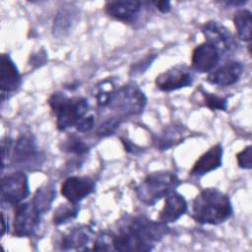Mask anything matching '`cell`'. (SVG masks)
Returning a JSON list of instances; mask_svg holds the SVG:
<instances>
[{
    "instance_id": "1",
    "label": "cell",
    "mask_w": 252,
    "mask_h": 252,
    "mask_svg": "<svg viewBox=\"0 0 252 252\" xmlns=\"http://www.w3.org/2000/svg\"><path fill=\"white\" fill-rule=\"evenodd\" d=\"M167 233L165 223L136 216L123 221L118 231L111 233V247L112 250L123 252L150 251Z\"/></svg>"
},
{
    "instance_id": "2",
    "label": "cell",
    "mask_w": 252,
    "mask_h": 252,
    "mask_svg": "<svg viewBox=\"0 0 252 252\" xmlns=\"http://www.w3.org/2000/svg\"><path fill=\"white\" fill-rule=\"evenodd\" d=\"M232 214V207L227 195L216 188L202 190L193 200L192 218L202 224H219L225 221Z\"/></svg>"
},
{
    "instance_id": "3",
    "label": "cell",
    "mask_w": 252,
    "mask_h": 252,
    "mask_svg": "<svg viewBox=\"0 0 252 252\" xmlns=\"http://www.w3.org/2000/svg\"><path fill=\"white\" fill-rule=\"evenodd\" d=\"M48 104L56 118V126L64 131L79 123L87 116L89 111L88 100L84 97H68L66 94L56 92L48 98Z\"/></svg>"
},
{
    "instance_id": "4",
    "label": "cell",
    "mask_w": 252,
    "mask_h": 252,
    "mask_svg": "<svg viewBox=\"0 0 252 252\" xmlns=\"http://www.w3.org/2000/svg\"><path fill=\"white\" fill-rule=\"evenodd\" d=\"M181 181L172 172L158 171L148 174L135 188L138 199L147 206L155 205L160 198L174 191Z\"/></svg>"
},
{
    "instance_id": "5",
    "label": "cell",
    "mask_w": 252,
    "mask_h": 252,
    "mask_svg": "<svg viewBox=\"0 0 252 252\" xmlns=\"http://www.w3.org/2000/svg\"><path fill=\"white\" fill-rule=\"evenodd\" d=\"M146 102L144 93L137 87L128 85L113 91L107 105L122 115H136L143 111Z\"/></svg>"
},
{
    "instance_id": "6",
    "label": "cell",
    "mask_w": 252,
    "mask_h": 252,
    "mask_svg": "<svg viewBox=\"0 0 252 252\" xmlns=\"http://www.w3.org/2000/svg\"><path fill=\"white\" fill-rule=\"evenodd\" d=\"M40 215V211L32 201L15 205L13 234L18 237L32 236L38 226Z\"/></svg>"
},
{
    "instance_id": "7",
    "label": "cell",
    "mask_w": 252,
    "mask_h": 252,
    "mask_svg": "<svg viewBox=\"0 0 252 252\" xmlns=\"http://www.w3.org/2000/svg\"><path fill=\"white\" fill-rule=\"evenodd\" d=\"M30 195L27 175L22 171L10 173L2 178L1 201L2 203L17 205Z\"/></svg>"
},
{
    "instance_id": "8",
    "label": "cell",
    "mask_w": 252,
    "mask_h": 252,
    "mask_svg": "<svg viewBox=\"0 0 252 252\" xmlns=\"http://www.w3.org/2000/svg\"><path fill=\"white\" fill-rule=\"evenodd\" d=\"M202 32L207 38V42L213 44L220 53H230L237 45L229 30L220 23L215 21L207 22L204 24Z\"/></svg>"
},
{
    "instance_id": "9",
    "label": "cell",
    "mask_w": 252,
    "mask_h": 252,
    "mask_svg": "<svg viewBox=\"0 0 252 252\" xmlns=\"http://www.w3.org/2000/svg\"><path fill=\"white\" fill-rule=\"evenodd\" d=\"M193 76L185 66L177 65L160 73L156 78V86L163 92H172L190 86Z\"/></svg>"
},
{
    "instance_id": "10",
    "label": "cell",
    "mask_w": 252,
    "mask_h": 252,
    "mask_svg": "<svg viewBox=\"0 0 252 252\" xmlns=\"http://www.w3.org/2000/svg\"><path fill=\"white\" fill-rule=\"evenodd\" d=\"M94 181L88 176H70L61 185V194L68 202L79 203L94 192Z\"/></svg>"
},
{
    "instance_id": "11",
    "label": "cell",
    "mask_w": 252,
    "mask_h": 252,
    "mask_svg": "<svg viewBox=\"0 0 252 252\" xmlns=\"http://www.w3.org/2000/svg\"><path fill=\"white\" fill-rule=\"evenodd\" d=\"M220 51L210 42H203L196 46L192 52V68L199 73L212 71L220 61Z\"/></svg>"
},
{
    "instance_id": "12",
    "label": "cell",
    "mask_w": 252,
    "mask_h": 252,
    "mask_svg": "<svg viewBox=\"0 0 252 252\" xmlns=\"http://www.w3.org/2000/svg\"><path fill=\"white\" fill-rule=\"evenodd\" d=\"M12 159L16 164L27 165L35 161L38 157V149L32 135L22 134L15 142L11 144ZM10 154V153H9Z\"/></svg>"
},
{
    "instance_id": "13",
    "label": "cell",
    "mask_w": 252,
    "mask_h": 252,
    "mask_svg": "<svg viewBox=\"0 0 252 252\" xmlns=\"http://www.w3.org/2000/svg\"><path fill=\"white\" fill-rule=\"evenodd\" d=\"M243 73V65L238 61H228L220 66L207 77V81L215 86L228 87L235 84Z\"/></svg>"
},
{
    "instance_id": "14",
    "label": "cell",
    "mask_w": 252,
    "mask_h": 252,
    "mask_svg": "<svg viewBox=\"0 0 252 252\" xmlns=\"http://www.w3.org/2000/svg\"><path fill=\"white\" fill-rule=\"evenodd\" d=\"M21 84L20 73L8 54L1 56V97L5 100L8 94L14 93Z\"/></svg>"
},
{
    "instance_id": "15",
    "label": "cell",
    "mask_w": 252,
    "mask_h": 252,
    "mask_svg": "<svg viewBox=\"0 0 252 252\" xmlns=\"http://www.w3.org/2000/svg\"><path fill=\"white\" fill-rule=\"evenodd\" d=\"M140 10L141 2L139 1H109L104 5V11L109 17L123 23L134 22Z\"/></svg>"
},
{
    "instance_id": "16",
    "label": "cell",
    "mask_w": 252,
    "mask_h": 252,
    "mask_svg": "<svg viewBox=\"0 0 252 252\" xmlns=\"http://www.w3.org/2000/svg\"><path fill=\"white\" fill-rule=\"evenodd\" d=\"M94 232L89 225L74 227L62 237L61 249L63 250H89Z\"/></svg>"
},
{
    "instance_id": "17",
    "label": "cell",
    "mask_w": 252,
    "mask_h": 252,
    "mask_svg": "<svg viewBox=\"0 0 252 252\" xmlns=\"http://www.w3.org/2000/svg\"><path fill=\"white\" fill-rule=\"evenodd\" d=\"M221 163L222 147L220 144H216L196 160L190 170V173L192 175L201 176L219 168L221 166Z\"/></svg>"
},
{
    "instance_id": "18",
    "label": "cell",
    "mask_w": 252,
    "mask_h": 252,
    "mask_svg": "<svg viewBox=\"0 0 252 252\" xmlns=\"http://www.w3.org/2000/svg\"><path fill=\"white\" fill-rule=\"evenodd\" d=\"M187 211V202L184 197L172 191L165 196L163 208L161 209L158 220L163 223H169L177 220Z\"/></svg>"
},
{
    "instance_id": "19",
    "label": "cell",
    "mask_w": 252,
    "mask_h": 252,
    "mask_svg": "<svg viewBox=\"0 0 252 252\" xmlns=\"http://www.w3.org/2000/svg\"><path fill=\"white\" fill-rule=\"evenodd\" d=\"M78 18L76 7L64 6L56 14L53 22L52 32L56 37H64L72 30Z\"/></svg>"
},
{
    "instance_id": "20",
    "label": "cell",
    "mask_w": 252,
    "mask_h": 252,
    "mask_svg": "<svg viewBox=\"0 0 252 252\" xmlns=\"http://www.w3.org/2000/svg\"><path fill=\"white\" fill-rule=\"evenodd\" d=\"M233 23L238 37L244 41L251 40V12L247 9H240L233 16Z\"/></svg>"
},
{
    "instance_id": "21",
    "label": "cell",
    "mask_w": 252,
    "mask_h": 252,
    "mask_svg": "<svg viewBox=\"0 0 252 252\" xmlns=\"http://www.w3.org/2000/svg\"><path fill=\"white\" fill-rule=\"evenodd\" d=\"M79 211L80 208L78 206V203L68 202L66 204H61L53 214V223L59 225L68 222L77 218Z\"/></svg>"
},
{
    "instance_id": "22",
    "label": "cell",
    "mask_w": 252,
    "mask_h": 252,
    "mask_svg": "<svg viewBox=\"0 0 252 252\" xmlns=\"http://www.w3.org/2000/svg\"><path fill=\"white\" fill-rule=\"evenodd\" d=\"M55 195L56 193L52 185H44L36 190L32 202L42 214L49 210Z\"/></svg>"
},
{
    "instance_id": "23",
    "label": "cell",
    "mask_w": 252,
    "mask_h": 252,
    "mask_svg": "<svg viewBox=\"0 0 252 252\" xmlns=\"http://www.w3.org/2000/svg\"><path fill=\"white\" fill-rule=\"evenodd\" d=\"M184 139L183 131L179 127H173L165 131L163 134H161L159 140H158V148L161 150H166L175 144L180 143Z\"/></svg>"
},
{
    "instance_id": "24",
    "label": "cell",
    "mask_w": 252,
    "mask_h": 252,
    "mask_svg": "<svg viewBox=\"0 0 252 252\" xmlns=\"http://www.w3.org/2000/svg\"><path fill=\"white\" fill-rule=\"evenodd\" d=\"M62 151L76 154V155H83L89 151V147L79 137L72 135V136H69L63 142Z\"/></svg>"
},
{
    "instance_id": "25",
    "label": "cell",
    "mask_w": 252,
    "mask_h": 252,
    "mask_svg": "<svg viewBox=\"0 0 252 252\" xmlns=\"http://www.w3.org/2000/svg\"><path fill=\"white\" fill-rule=\"evenodd\" d=\"M204 98V103L207 107L212 110H226L227 99L225 97L217 95L215 94H210L204 90H201Z\"/></svg>"
},
{
    "instance_id": "26",
    "label": "cell",
    "mask_w": 252,
    "mask_h": 252,
    "mask_svg": "<svg viewBox=\"0 0 252 252\" xmlns=\"http://www.w3.org/2000/svg\"><path fill=\"white\" fill-rule=\"evenodd\" d=\"M237 164L240 168L250 169L252 167V147L249 145L236 155Z\"/></svg>"
},
{
    "instance_id": "27",
    "label": "cell",
    "mask_w": 252,
    "mask_h": 252,
    "mask_svg": "<svg viewBox=\"0 0 252 252\" xmlns=\"http://www.w3.org/2000/svg\"><path fill=\"white\" fill-rule=\"evenodd\" d=\"M121 118L120 117H112L108 120L104 121L97 129L96 133L98 136H107L112 134L116 128L120 125Z\"/></svg>"
},
{
    "instance_id": "28",
    "label": "cell",
    "mask_w": 252,
    "mask_h": 252,
    "mask_svg": "<svg viewBox=\"0 0 252 252\" xmlns=\"http://www.w3.org/2000/svg\"><path fill=\"white\" fill-rule=\"evenodd\" d=\"M156 57H157V54H149L143 60H140L133 66L131 73L136 75V74H141L145 72V70H147V68L152 64V62L156 59Z\"/></svg>"
},
{
    "instance_id": "29",
    "label": "cell",
    "mask_w": 252,
    "mask_h": 252,
    "mask_svg": "<svg viewBox=\"0 0 252 252\" xmlns=\"http://www.w3.org/2000/svg\"><path fill=\"white\" fill-rule=\"evenodd\" d=\"M94 123V115L90 114L85 116L79 121V123L76 125V129L79 132H87L93 128Z\"/></svg>"
},
{
    "instance_id": "30",
    "label": "cell",
    "mask_w": 252,
    "mask_h": 252,
    "mask_svg": "<svg viewBox=\"0 0 252 252\" xmlns=\"http://www.w3.org/2000/svg\"><path fill=\"white\" fill-rule=\"evenodd\" d=\"M153 4L159 12H161L163 14L168 13L171 8L169 1H156V2H153Z\"/></svg>"
},
{
    "instance_id": "31",
    "label": "cell",
    "mask_w": 252,
    "mask_h": 252,
    "mask_svg": "<svg viewBox=\"0 0 252 252\" xmlns=\"http://www.w3.org/2000/svg\"><path fill=\"white\" fill-rule=\"evenodd\" d=\"M2 218H3V220H2V231H1V234L4 235V234H5V230H6V225H5L6 217H5L4 214H2Z\"/></svg>"
}]
</instances>
